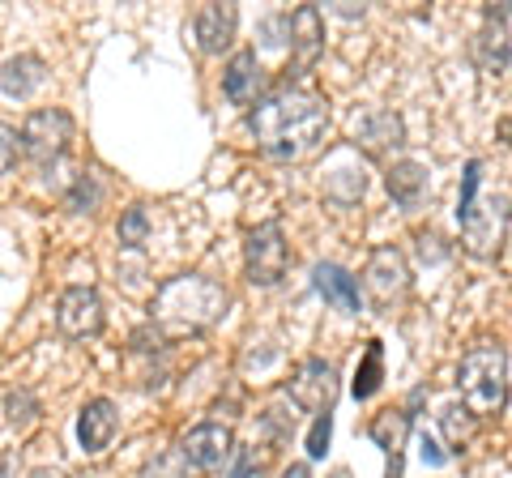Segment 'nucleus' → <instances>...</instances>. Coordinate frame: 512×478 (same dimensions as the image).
<instances>
[{
    "label": "nucleus",
    "instance_id": "f257e3e1",
    "mask_svg": "<svg viewBox=\"0 0 512 478\" xmlns=\"http://www.w3.org/2000/svg\"><path fill=\"white\" fill-rule=\"evenodd\" d=\"M248 129L265 158L299 163L320 150L329 133V103L308 86H278L274 94L256 99L248 111Z\"/></svg>",
    "mask_w": 512,
    "mask_h": 478
},
{
    "label": "nucleus",
    "instance_id": "f03ea898",
    "mask_svg": "<svg viewBox=\"0 0 512 478\" xmlns=\"http://www.w3.org/2000/svg\"><path fill=\"white\" fill-rule=\"evenodd\" d=\"M227 312V286L205 278V274H180L167 278L150 299V325L163 338H197L214 329Z\"/></svg>",
    "mask_w": 512,
    "mask_h": 478
},
{
    "label": "nucleus",
    "instance_id": "7ed1b4c3",
    "mask_svg": "<svg viewBox=\"0 0 512 478\" xmlns=\"http://www.w3.org/2000/svg\"><path fill=\"white\" fill-rule=\"evenodd\" d=\"M457 389H461V406H466L474 419L500 414L508 402V346H500V342L474 346L457 368Z\"/></svg>",
    "mask_w": 512,
    "mask_h": 478
},
{
    "label": "nucleus",
    "instance_id": "20e7f679",
    "mask_svg": "<svg viewBox=\"0 0 512 478\" xmlns=\"http://www.w3.org/2000/svg\"><path fill=\"white\" fill-rule=\"evenodd\" d=\"M461 222V244L474 257H495L508 239V193H487L474 197L470 205L457 210Z\"/></svg>",
    "mask_w": 512,
    "mask_h": 478
},
{
    "label": "nucleus",
    "instance_id": "39448f33",
    "mask_svg": "<svg viewBox=\"0 0 512 478\" xmlns=\"http://www.w3.org/2000/svg\"><path fill=\"white\" fill-rule=\"evenodd\" d=\"M73 141V116L64 107H39L30 111L22 133H18V146H22V158H30L35 167H56L64 150Z\"/></svg>",
    "mask_w": 512,
    "mask_h": 478
},
{
    "label": "nucleus",
    "instance_id": "423d86ee",
    "mask_svg": "<svg viewBox=\"0 0 512 478\" xmlns=\"http://www.w3.org/2000/svg\"><path fill=\"white\" fill-rule=\"evenodd\" d=\"M286 265H291V244L278 222H261L252 227L244 239V269L252 286H278L286 278Z\"/></svg>",
    "mask_w": 512,
    "mask_h": 478
},
{
    "label": "nucleus",
    "instance_id": "0eeeda50",
    "mask_svg": "<svg viewBox=\"0 0 512 478\" xmlns=\"http://www.w3.org/2000/svg\"><path fill=\"white\" fill-rule=\"evenodd\" d=\"M286 397L299 410L333 414V402H338V368L325 359H303L291 376V385H286Z\"/></svg>",
    "mask_w": 512,
    "mask_h": 478
},
{
    "label": "nucleus",
    "instance_id": "6e6552de",
    "mask_svg": "<svg viewBox=\"0 0 512 478\" xmlns=\"http://www.w3.org/2000/svg\"><path fill=\"white\" fill-rule=\"evenodd\" d=\"M363 295H372L380 308L397 304L406 291H410V265L397 248H376L367 257V269H363V282H359Z\"/></svg>",
    "mask_w": 512,
    "mask_h": 478
},
{
    "label": "nucleus",
    "instance_id": "1a4fd4ad",
    "mask_svg": "<svg viewBox=\"0 0 512 478\" xmlns=\"http://www.w3.org/2000/svg\"><path fill=\"white\" fill-rule=\"evenodd\" d=\"M350 146L363 150L367 158H393L397 150L406 146V124L397 111L372 107L355 120V133H350Z\"/></svg>",
    "mask_w": 512,
    "mask_h": 478
},
{
    "label": "nucleus",
    "instance_id": "9d476101",
    "mask_svg": "<svg viewBox=\"0 0 512 478\" xmlns=\"http://www.w3.org/2000/svg\"><path fill=\"white\" fill-rule=\"evenodd\" d=\"M56 329L64 338L82 342V338H94L103 333V299L94 286H69L56 304Z\"/></svg>",
    "mask_w": 512,
    "mask_h": 478
},
{
    "label": "nucleus",
    "instance_id": "9b49d317",
    "mask_svg": "<svg viewBox=\"0 0 512 478\" xmlns=\"http://www.w3.org/2000/svg\"><path fill=\"white\" fill-rule=\"evenodd\" d=\"M231 449H235V436H231L227 423H201V427H192V432H184L175 453H180L197 474H210V470L227 466Z\"/></svg>",
    "mask_w": 512,
    "mask_h": 478
},
{
    "label": "nucleus",
    "instance_id": "f8f14e48",
    "mask_svg": "<svg viewBox=\"0 0 512 478\" xmlns=\"http://www.w3.org/2000/svg\"><path fill=\"white\" fill-rule=\"evenodd\" d=\"M474 65L487 77L508 73V5H487V26L474 35Z\"/></svg>",
    "mask_w": 512,
    "mask_h": 478
},
{
    "label": "nucleus",
    "instance_id": "ddd939ff",
    "mask_svg": "<svg viewBox=\"0 0 512 478\" xmlns=\"http://www.w3.org/2000/svg\"><path fill=\"white\" fill-rule=\"evenodd\" d=\"M120 432V406L111 397H94L77 414V440H82V453L103 457L111 449V440Z\"/></svg>",
    "mask_w": 512,
    "mask_h": 478
},
{
    "label": "nucleus",
    "instance_id": "4468645a",
    "mask_svg": "<svg viewBox=\"0 0 512 478\" xmlns=\"http://www.w3.org/2000/svg\"><path fill=\"white\" fill-rule=\"evenodd\" d=\"M291 43L295 65H312V60L325 52V18H320L316 5H299L295 13H286V39Z\"/></svg>",
    "mask_w": 512,
    "mask_h": 478
},
{
    "label": "nucleus",
    "instance_id": "2eb2a0df",
    "mask_svg": "<svg viewBox=\"0 0 512 478\" xmlns=\"http://www.w3.org/2000/svg\"><path fill=\"white\" fill-rule=\"evenodd\" d=\"M235 26H239V9L235 5H201L197 18H192V35H197V47L205 56H222L235 39Z\"/></svg>",
    "mask_w": 512,
    "mask_h": 478
},
{
    "label": "nucleus",
    "instance_id": "dca6fc26",
    "mask_svg": "<svg viewBox=\"0 0 512 478\" xmlns=\"http://www.w3.org/2000/svg\"><path fill=\"white\" fill-rule=\"evenodd\" d=\"M265 90V69H261V56L256 52H235L227 60V73H222V94L235 103V107H252Z\"/></svg>",
    "mask_w": 512,
    "mask_h": 478
},
{
    "label": "nucleus",
    "instance_id": "f3484780",
    "mask_svg": "<svg viewBox=\"0 0 512 478\" xmlns=\"http://www.w3.org/2000/svg\"><path fill=\"white\" fill-rule=\"evenodd\" d=\"M312 286H316L320 295H325V304L342 308V312H350V316L363 312V291H359V278L350 274V269L333 265V261H320V265L312 269Z\"/></svg>",
    "mask_w": 512,
    "mask_h": 478
},
{
    "label": "nucleus",
    "instance_id": "a211bd4d",
    "mask_svg": "<svg viewBox=\"0 0 512 478\" xmlns=\"http://www.w3.org/2000/svg\"><path fill=\"white\" fill-rule=\"evenodd\" d=\"M43 82H47V65H43V56H35V52L9 56L5 69H0V86H5L9 99H30Z\"/></svg>",
    "mask_w": 512,
    "mask_h": 478
},
{
    "label": "nucleus",
    "instance_id": "6ab92c4d",
    "mask_svg": "<svg viewBox=\"0 0 512 478\" xmlns=\"http://www.w3.org/2000/svg\"><path fill=\"white\" fill-rule=\"evenodd\" d=\"M384 184H389V197L402 205V210H419V205L427 201V167L414 163V158L393 163L389 175H384Z\"/></svg>",
    "mask_w": 512,
    "mask_h": 478
},
{
    "label": "nucleus",
    "instance_id": "aec40b11",
    "mask_svg": "<svg viewBox=\"0 0 512 478\" xmlns=\"http://www.w3.org/2000/svg\"><path fill=\"white\" fill-rule=\"evenodd\" d=\"M367 432H372V440L380 444V449H389V457H397L406 436H410V414L406 410H380Z\"/></svg>",
    "mask_w": 512,
    "mask_h": 478
},
{
    "label": "nucleus",
    "instance_id": "412c9836",
    "mask_svg": "<svg viewBox=\"0 0 512 478\" xmlns=\"http://www.w3.org/2000/svg\"><path fill=\"white\" fill-rule=\"evenodd\" d=\"M99 205H103V180L94 171H82V175H73V184H69V193H64V210L69 214H99Z\"/></svg>",
    "mask_w": 512,
    "mask_h": 478
},
{
    "label": "nucleus",
    "instance_id": "4be33fe9",
    "mask_svg": "<svg viewBox=\"0 0 512 478\" xmlns=\"http://www.w3.org/2000/svg\"><path fill=\"white\" fill-rule=\"evenodd\" d=\"M380 380H384V346L380 342H367V355H363L359 372H355V397H359V402L376 397Z\"/></svg>",
    "mask_w": 512,
    "mask_h": 478
},
{
    "label": "nucleus",
    "instance_id": "5701e85b",
    "mask_svg": "<svg viewBox=\"0 0 512 478\" xmlns=\"http://www.w3.org/2000/svg\"><path fill=\"white\" fill-rule=\"evenodd\" d=\"M261 432H265V440H274V444H286L295 436V406H291V397H278L274 406H265Z\"/></svg>",
    "mask_w": 512,
    "mask_h": 478
},
{
    "label": "nucleus",
    "instance_id": "b1692460",
    "mask_svg": "<svg viewBox=\"0 0 512 478\" xmlns=\"http://www.w3.org/2000/svg\"><path fill=\"white\" fill-rule=\"evenodd\" d=\"M440 427H444L448 444H453V453H461V444H470L478 419H474V414H470L466 406H461V402H448V406L440 410Z\"/></svg>",
    "mask_w": 512,
    "mask_h": 478
},
{
    "label": "nucleus",
    "instance_id": "393cba45",
    "mask_svg": "<svg viewBox=\"0 0 512 478\" xmlns=\"http://www.w3.org/2000/svg\"><path fill=\"white\" fill-rule=\"evenodd\" d=\"M325 193L329 197H338V201H359L367 193V175L363 167H346L338 163L333 167V175H325Z\"/></svg>",
    "mask_w": 512,
    "mask_h": 478
},
{
    "label": "nucleus",
    "instance_id": "a878e982",
    "mask_svg": "<svg viewBox=\"0 0 512 478\" xmlns=\"http://www.w3.org/2000/svg\"><path fill=\"white\" fill-rule=\"evenodd\" d=\"M5 414H9L13 432H30V427L39 423V397L30 389H9L5 393Z\"/></svg>",
    "mask_w": 512,
    "mask_h": 478
},
{
    "label": "nucleus",
    "instance_id": "bb28decb",
    "mask_svg": "<svg viewBox=\"0 0 512 478\" xmlns=\"http://www.w3.org/2000/svg\"><path fill=\"white\" fill-rule=\"evenodd\" d=\"M116 235H120L124 248H141V244H146V235H150V210H146V205H128V210L120 214Z\"/></svg>",
    "mask_w": 512,
    "mask_h": 478
},
{
    "label": "nucleus",
    "instance_id": "cd10ccee",
    "mask_svg": "<svg viewBox=\"0 0 512 478\" xmlns=\"http://www.w3.org/2000/svg\"><path fill=\"white\" fill-rule=\"evenodd\" d=\"M141 478H197V470H192L180 453H158L154 461H146Z\"/></svg>",
    "mask_w": 512,
    "mask_h": 478
},
{
    "label": "nucleus",
    "instance_id": "c85d7f7f",
    "mask_svg": "<svg viewBox=\"0 0 512 478\" xmlns=\"http://www.w3.org/2000/svg\"><path fill=\"white\" fill-rule=\"evenodd\" d=\"M329 440H333V414H316L312 419V432H308V457L320 461L329 453Z\"/></svg>",
    "mask_w": 512,
    "mask_h": 478
},
{
    "label": "nucleus",
    "instance_id": "c756f323",
    "mask_svg": "<svg viewBox=\"0 0 512 478\" xmlns=\"http://www.w3.org/2000/svg\"><path fill=\"white\" fill-rule=\"evenodd\" d=\"M18 158H22V146H18V129L13 124H0V180L18 167Z\"/></svg>",
    "mask_w": 512,
    "mask_h": 478
},
{
    "label": "nucleus",
    "instance_id": "7c9ffc66",
    "mask_svg": "<svg viewBox=\"0 0 512 478\" xmlns=\"http://www.w3.org/2000/svg\"><path fill=\"white\" fill-rule=\"evenodd\" d=\"M133 350H137V355H163V350H167V338L146 321V325L133 333Z\"/></svg>",
    "mask_w": 512,
    "mask_h": 478
},
{
    "label": "nucleus",
    "instance_id": "2f4dec72",
    "mask_svg": "<svg viewBox=\"0 0 512 478\" xmlns=\"http://www.w3.org/2000/svg\"><path fill=\"white\" fill-rule=\"evenodd\" d=\"M231 457H235V470H231V478H252V474H261V457H256L252 449H231Z\"/></svg>",
    "mask_w": 512,
    "mask_h": 478
},
{
    "label": "nucleus",
    "instance_id": "473e14b6",
    "mask_svg": "<svg viewBox=\"0 0 512 478\" xmlns=\"http://www.w3.org/2000/svg\"><path fill=\"white\" fill-rule=\"evenodd\" d=\"M419 449H423V461H431V466H444V461H448V453H440V444L431 440L427 432L419 436Z\"/></svg>",
    "mask_w": 512,
    "mask_h": 478
},
{
    "label": "nucleus",
    "instance_id": "72a5a7b5",
    "mask_svg": "<svg viewBox=\"0 0 512 478\" xmlns=\"http://www.w3.org/2000/svg\"><path fill=\"white\" fill-rule=\"evenodd\" d=\"M0 478H18V453H0Z\"/></svg>",
    "mask_w": 512,
    "mask_h": 478
},
{
    "label": "nucleus",
    "instance_id": "f704fd0d",
    "mask_svg": "<svg viewBox=\"0 0 512 478\" xmlns=\"http://www.w3.org/2000/svg\"><path fill=\"white\" fill-rule=\"evenodd\" d=\"M282 478H312V470H308V461H291V466L282 470Z\"/></svg>",
    "mask_w": 512,
    "mask_h": 478
},
{
    "label": "nucleus",
    "instance_id": "c9c22d12",
    "mask_svg": "<svg viewBox=\"0 0 512 478\" xmlns=\"http://www.w3.org/2000/svg\"><path fill=\"white\" fill-rule=\"evenodd\" d=\"M26 478H69V474H64L60 466H39V470H30Z\"/></svg>",
    "mask_w": 512,
    "mask_h": 478
}]
</instances>
